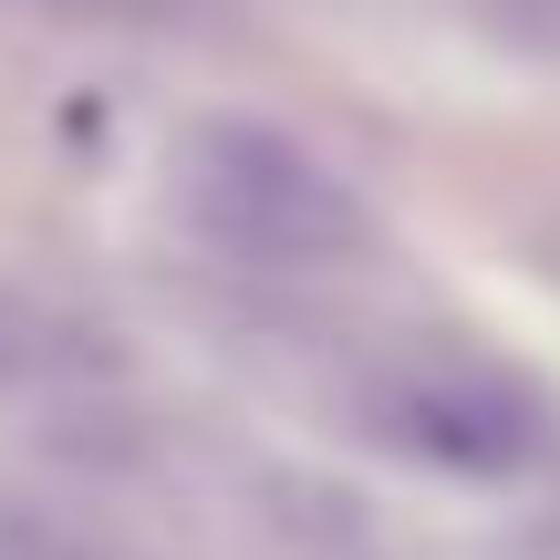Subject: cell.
<instances>
[{"label":"cell","mask_w":560,"mask_h":560,"mask_svg":"<svg viewBox=\"0 0 560 560\" xmlns=\"http://www.w3.org/2000/svg\"><path fill=\"white\" fill-rule=\"evenodd\" d=\"M177 208L208 229V240H229L240 260H270V270H301V260H322V249L353 240L342 187L322 177L301 145L249 136V125L198 136V156H177Z\"/></svg>","instance_id":"1"},{"label":"cell","mask_w":560,"mask_h":560,"mask_svg":"<svg viewBox=\"0 0 560 560\" xmlns=\"http://www.w3.org/2000/svg\"><path fill=\"white\" fill-rule=\"evenodd\" d=\"M0 560H115V550H83V540L32 529V520H0Z\"/></svg>","instance_id":"2"}]
</instances>
